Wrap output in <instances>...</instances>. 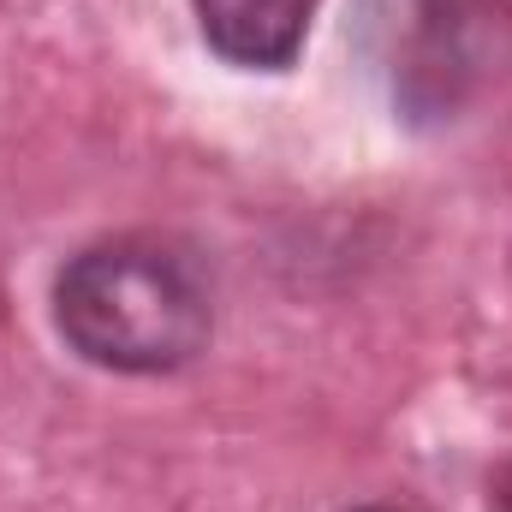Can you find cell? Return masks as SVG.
I'll return each instance as SVG.
<instances>
[{
  "mask_svg": "<svg viewBox=\"0 0 512 512\" xmlns=\"http://www.w3.org/2000/svg\"><path fill=\"white\" fill-rule=\"evenodd\" d=\"M60 340L114 376H173L209 352L215 292L203 256L167 233L96 239L54 274Z\"/></svg>",
  "mask_w": 512,
  "mask_h": 512,
  "instance_id": "1",
  "label": "cell"
},
{
  "mask_svg": "<svg viewBox=\"0 0 512 512\" xmlns=\"http://www.w3.org/2000/svg\"><path fill=\"white\" fill-rule=\"evenodd\" d=\"M358 36L405 126H453L512 72V0H364Z\"/></svg>",
  "mask_w": 512,
  "mask_h": 512,
  "instance_id": "2",
  "label": "cell"
},
{
  "mask_svg": "<svg viewBox=\"0 0 512 512\" xmlns=\"http://www.w3.org/2000/svg\"><path fill=\"white\" fill-rule=\"evenodd\" d=\"M203 42L245 72H286L310 36L316 0H191Z\"/></svg>",
  "mask_w": 512,
  "mask_h": 512,
  "instance_id": "3",
  "label": "cell"
},
{
  "mask_svg": "<svg viewBox=\"0 0 512 512\" xmlns=\"http://www.w3.org/2000/svg\"><path fill=\"white\" fill-rule=\"evenodd\" d=\"M352 512H399V507H352Z\"/></svg>",
  "mask_w": 512,
  "mask_h": 512,
  "instance_id": "5",
  "label": "cell"
},
{
  "mask_svg": "<svg viewBox=\"0 0 512 512\" xmlns=\"http://www.w3.org/2000/svg\"><path fill=\"white\" fill-rule=\"evenodd\" d=\"M489 512H512V459L489 477Z\"/></svg>",
  "mask_w": 512,
  "mask_h": 512,
  "instance_id": "4",
  "label": "cell"
}]
</instances>
